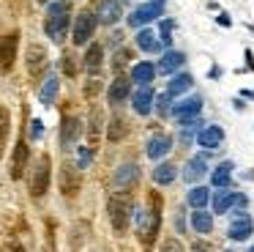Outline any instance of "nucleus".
I'll return each instance as SVG.
<instances>
[{"instance_id":"nucleus-1","label":"nucleus","mask_w":254,"mask_h":252,"mask_svg":"<svg viewBox=\"0 0 254 252\" xmlns=\"http://www.w3.org/2000/svg\"><path fill=\"white\" fill-rule=\"evenodd\" d=\"M150 203H153V208L148 214H142V222H139V244L145 250H153L156 236H159V228H161V197L150 195Z\"/></svg>"},{"instance_id":"nucleus-2","label":"nucleus","mask_w":254,"mask_h":252,"mask_svg":"<svg viewBox=\"0 0 254 252\" xmlns=\"http://www.w3.org/2000/svg\"><path fill=\"white\" fill-rule=\"evenodd\" d=\"M68 22H71V19H68V5L63 3V0L52 3V5H50V11H47V22H44L47 36H50L55 44H61L63 38H66Z\"/></svg>"},{"instance_id":"nucleus-3","label":"nucleus","mask_w":254,"mask_h":252,"mask_svg":"<svg viewBox=\"0 0 254 252\" xmlns=\"http://www.w3.org/2000/svg\"><path fill=\"white\" fill-rule=\"evenodd\" d=\"M107 211H110L112 230H115L118 236H123L128 228V217H131V200H128L126 195H112L110 203H107Z\"/></svg>"},{"instance_id":"nucleus-4","label":"nucleus","mask_w":254,"mask_h":252,"mask_svg":"<svg viewBox=\"0 0 254 252\" xmlns=\"http://www.w3.org/2000/svg\"><path fill=\"white\" fill-rule=\"evenodd\" d=\"M50 178H52V159H50V153H41L36 167H33V175H30V195H33L36 200L47 195Z\"/></svg>"},{"instance_id":"nucleus-5","label":"nucleus","mask_w":254,"mask_h":252,"mask_svg":"<svg viewBox=\"0 0 254 252\" xmlns=\"http://www.w3.org/2000/svg\"><path fill=\"white\" fill-rule=\"evenodd\" d=\"M17 47H19V33H6L0 38V74H8L17 60Z\"/></svg>"},{"instance_id":"nucleus-6","label":"nucleus","mask_w":254,"mask_h":252,"mask_svg":"<svg viewBox=\"0 0 254 252\" xmlns=\"http://www.w3.org/2000/svg\"><path fill=\"white\" fill-rule=\"evenodd\" d=\"M164 14V0H150V3L139 5L137 11H131V16H128V25L131 27H142L148 25V22H153L156 16Z\"/></svg>"},{"instance_id":"nucleus-7","label":"nucleus","mask_w":254,"mask_h":252,"mask_svg":"<svg viewBox=\"0 0 254 252\" xmlns=\"http://www.w3.org/2000/svg\"><path fill=\"white\" fill-rule=\"evenodd\" d=\"M96 25H99V19H96V14H90V11H82V14L77 16V22H74V44H88L90 38H93L96 33Z\"/></svg>"},{"instance_id":"nucleus-8","label":"nucleus","mask_w":254,"mask_h":252,"mask_svg":"<svg viewBox=\"0 0 254 252\" xmlns=\"http://www.w3.org/2000/svg\"><path fill=\"white\" fill-rule=\"evenodd\" d=\"M79 189H82V175H79V170L74 164L66 162L61 167V192L66 197H77Z\"/></svg>"},{"instance_id":"nucleus-9","label":"nucleus","mask_w":254,"mask_h":252,"mask_svg":"<svg viewBox=\"0 0 254 252\" xmlns=\"http://www.w3.org/2000/svg\"><path fill=\"white\" fill-rule=\"evenodd\" d=\"M28 159H30V148H28V140L19 137L17 145H14V153H11V178L19 181L28 170Z\"/></svg>"},{"instance_id":"nucleus-10","label":"nucleus","mask_w":254,"mask_h":252,"mask_svg":"<svg viewBox=\"0 0 254 252\" xmlns=\"http://www.w3.org/2000/svg\"><path fill=\"white\" fill-rule=\"evenodd\" d=\"M252 230H254V222H252V217H249V214L238 211L235 217H232V222H230V239L243 241V239H249V236H252Z\"/></svg>"},{"instance_id":"nucleus-11","label":"nucleus","mask_w":254,"mask_h":252,"mask_svg":"<svg viewBox=\"0 0 254 252\" xmlns=\"http://www.w3.org/2000/svg\"><path fill=\"white\" fill-rule=\"evenodd\" d=\"M79 131H82V124H79V118H74V115H66L61 124V145L63 148H71L74 142H77Z\"/></svg>"},{"instance_id":"nucleus-12","label":"nucleus","mask_w":254,"mask_h":252,"mask_svg":"<svg viewBox=\"0 0 254 252\" xmlns=\"http://www.w3.org/2000/svg\"><path fill=\"white\" fill-rule=\"evenodd\" d=\"M47 69V52L44 47H39V44H33V47H28V71L30 77H41Z\"/></svg>"},{"instance_id":"nucleus-13","label":"nucleus","mask_w":254,"mask_h":252,"mask_svg":"<svg viewBox=\"0 0 254 252\" xmlns=\"http://www.w3.org/2000/svg\"><path fill=\"white\" fill-rule=\"evenodd\" d=\"M137 178H139V167L137 164H121V167L115 170V186L118 189H131L134 184H137Z\"/></svg>"},{"instance_id":"nucleus-14","label":"nucleus","mask_w":254,"mask_h":252,"mask_svg":"<svg viewBox=\"0 0 254 252\" xmlns=\"http://www.w3.org/2000/svg\"><path fill=\"white\" fill-rule=\"evenodd\" d=\"M199 110H202V99L194 96V99H186V102L175 104V107H172L170 113L175 115V118L181 121V124H186V121H189V118H194V115H197Z\"/></svg>"},{"instance_id":"nucleus-15","label":"nucleus","mask_w":254,"mask_h":252,"mask_svg":"<svg viewBox=\"0 0 254 252\" xmlns=\"http://www.w3.org/2000/svg\"><path fill=\"white\" fill-rule=\"evenodd\" d=\"M230 206H246V197L241 192H216L213 197V211L216 214H224Z\"/></svg>"},{"instance_id":"nucleus-16","label":"nucleus","mask_w":254,"mask_h":252,"mask_svg":"<svg viewBox=\"0 0 254 252\" xmlns=\"http://www.w3.org/2000/svg\"><path fill=\"white\" fill-rule=\"evenodd\" d=\"M128 93H131V82H128L126 77H115V82L110 85L107 99H110L112 107H118V104H123V102L128 99Z\"/></svg>"},{"instance_id":"nucleus-17","label":"nucleus","mask_w":254,"mask_h":252,"mask_svg":"<svg viewBox=\"0 0 254 252\" xmlns=\"http://www.w3.org/2000/svg\"><path fill=\"white\" fill-rule=\"evenodd\" d=\"M131 104H134V110H137L139 115H148L150 107H153V88L139 85L137 91H134V96H131Z\"/></svg>"},{"instance_id":"nucleus-18","label":"nucleus","mask_w":254,"mask_h":252,"mask_svg":"<svg viewBox=\"0 0 254 252\" xmlns=\"http://www.w3.org/2000/svg\"><path fill=\"white\" fill-rule=\"evenodd\" d=\"M121 3L118 0H101V5H99V16L96 19H101L104 25H115L118 19H121Z\"/></svg>"},{"instance_id":"nucleus-19","label":"nucleus","mask_w":254,"mask_h":252,"mask_svg":"<svg viewBox=\"0 0 254 252\" xmlns=\"http://www.w3.org/2000/svg\"><path fill=\"white\" fill-rule=\"evenodd\" d=\"M170 148H172V140L167 134H153L148 140V156L150 159H161V156H167Z\"/></svg>"},{"instance_id":"nucleus-20","label":"nucleus","mask_w":254,"mask_h":252,"mask_svg":"<svg viewBox=\"0 0 254 252\" xmlns=\"http://www.w3.org/2000/svg\"><path fill=\"white\" fill-rule=\"evenodd\" d=\"M221 140H224V131H221L219 126H205V129L197 134V142L202 148H219Z\"/></svg>"},{"instance_id":"nucleus-21","label":"nucleus","mask_w":254,"mask_h":252,"mask_svg":"<svg viewBox=\"0 0 254 252\" xmlns=\"http://www.w3.org/2000/svg\"><path fill=\"white\" fill-rule=\"evenodd\" d=\"M58 88H61V82H58V77H47V80L41 82V88H39V102L50 107V104L58 99Z\"/></svg>"},{"instance_id":"nucleus-22","label":"nucleus","mask_w":254,"mask_h":252,"mask_svg":"<svg viewBox=\"0 0 254 252\" xmlns=\"http://www.w3.org/2000/svg\"><path fill=\"white\" fill-rule=\"evenodd\" d=\"M153 77H156V66L148 63V60H145V63H137L131 69V80L139 82V85H150V82H153Z\"/></svg>"},{"instance_id":"nucleus-23","label":"nucleus","mask_w":254,"mask_h":252,"mask_svg":"<svg viewBox=\"0 0 254 252\" xmlns=\"http://www.w3.org/2000/svg\"><path fill=\"white\" fill-rule=\"evenodd\" d=\"M8 134H11V113H8V107L0 104V159H3V151H6Z\"/></svg>"},{"instance_id":"nucleus-24","label":"nucleus","mask_w":254,"mask_h":252,"mask_svg":"<svg viewBox=\"0 0 254 252\" xmlns=\"http://www.w3.org/2000/svg\"><path fill=\"white\" fill-rule=\"evenodd\" d=\"M183 60H186L183 52H178V49H167V55L161 58V71H164V74H172V71H178L183 66Z\"/></svg>"},{"instance_id":"nucleus-25","label":"nucleus","mask_w":254,"mask_h":252,"mask_svg":"<svg viewBox=\"0 0 254 252\" xmlns=\"http://www.w3.org/2000/svg\"><path fill=\"white\" fill-rule=\"evenodd\" d=\"M101 58H104V49H101V44H90L88 52H85V69L93 74V71L101 69Z\"/></svg>"},{"instance_id":"nucleus-26","label":"nucleus","mask_w":254,"mask_h":252,"mask_svg":"<svg viewBox=\"0 0 254 252\" xmlns=\"http://www.w3.org/2000/svg\"><path fill=\"white\" fill-rule=\"evenodd\" d=\"M232 162H221L219 167H216V173L210 175V184L213 186H219V189H224L227 184H230V178H232Z\"/></svg>"},{"instance_id":"nucleus-27","label":"nucleus","mask_w":254,"mask_h":252,"mask_svg":"<svg viewBox=\"0 0 254 252\" xmlns=\"http://www.w3.org/2000/svg\"><path fill=\"white\" fill-rule=\"evenodd\" d=\"M191 225L197 233H210L213 230V217H210L208 211H202V208H197V211L191 214Z\"/></svg>"},{"instance_id":"nucleus-28","label":"nucleus","mask_w":254,"mask_h":252,"mask_svg":"<svg viewBox=\"0 0 254 252\" xmlns=\"http://www.w3.org/2000/svg\"><path fill=\"white\" fill-rule=\"evenodd\" d=\"M205 173H208V170H205V159H202V156H194L191 162L186 164V170H183L186 181H199Z\"/></svg>"},{"instance_id":"nucleus-29","label":"nucleus","mask_w":254,"mask_h":252,"mask_svg":"<svg viewBox=\"0 0 254 252\" xmlns=\"http://www.w3.org/2000/svg\"><path fill=\"white\" fill-rule=\"evenodd\" d=\"M191 74H178V77H172V82L167 85V96H178V93H183V91H189L191 88Z\"/></svg>"},{"instance_id":"nucleus-30","label":"nucleus","mask_w":254,"mask_h":252,"mask_svg":"<svg viewBox=\"0 0 254 252\" xmlns=\"http://www.w3.org/2000/svg\"><path fill=\"white\" fill-rule=\"evenodd\" d=\"M175 164H170V162H164V164H159V167L153 170V181L156 184H172L175 181Z\"/></svg>"},{"instance_id":"nucleus-31","label":"nucleus","mask_w":254,"mask_h":252,"mask_svg":"<svg viewBox=\"0 0 254 252\" xmlns=\"http://www.w3.org/2000/svg\"><path fill=\"white\" fill-rule=\"evenodd\" d=\"M126 126H128V124L121 118V115H118V118H112V121H110V129H107V137H110L112 142H121L123 137H126V131H128Z\"/></svg>"},{"instance_id":"nucleus-32","label":"nucleus","mask_w":254,"mask_h":252,"mask_svg":"<svg viewBox=\"0 0 254 252\" xmlns=\"http://www.w3.org/2000/svg\"><path fill=\"white\" fill-rule=\"evenodd\" d=\"M90 151H96V142H99V131H101V110L93 107L90 110Z\"/></svg>"},{"instance_id":"nucleus-33","label":"nucleus","mask_w":254,"mask_h":252,"mask_svg":"<svg viewBox=\"0 0 254 252\" xmlns=\"http://www.w3.org/2000/svg\"><path fill=\"white\" fill-rule=\"evenodd\" d=\"M137 44H139V49H145V52H159V41H156L153 30H139L137 33Z\"/></svg>"},{"instance_id":"nucleus-34","label":"nucleus","mask_w":254,"mask_h":252,"mask_svg":"<svg viewBox=\"0 0 254 252\" xmlns=\"http://www.w3.org/2000/svg\"><path fill=\"white\" fill-rule=\"evenodd\" d=\"M208 200H210V192L205 189V186H197V189L189 192V203H191L194 208H202Z\"/></svg>"},{"instance_id":"nucleus-35","label":"nucleus","mask_w":254,"mask_h":252,"mask_svg":"<svg viewBox=\"0 0 254 252\" xmlns=\"http://www.w3.org/2000/svg\"><path fill=\"white\" fill-rule=\"evenodd\" d=\"M63 74H66V77H74V74H77V63H74L71 55H63Z\"/></svg>"},{"instance_id":"nucleus-36","label":"nucleus","mask_w":254,"mask_h":252,"mask_svg":"<svg viewBox=\"0 0 254 252\" xmlns=\"http://www.w3.org/2000/svg\"><path fill=\"white\" fill-rule=\"evenodd\" d=\"M159 252H183V244H181L178 239H167L164 244H161Z\"/></svg>"},{"instance_id":"nucleus-37","label":"nucleus","mask_w":254,"mask_h":252,"mask_svg":"<svg viewBox=\"0 0 254 252\" xmlns=\"http://www.w3.org/2000/svg\"><path fill=\"white\" fill-rule=\"evenodd\" d=\"M0 252H25V247L19 244L17 239H8L6 244H3V250H0Z\"/></svg>"},{"instance_id":"nucleus-38","label":"nucleus","mask_w":254,"mask_h":252,"mask_svg":"<svg viewBox=\"0 0 254 252\" xmlns=\"http://www.w3.org/2000/svg\"><path fill=\"white\" fill-rule=\"evenodd\" d=\"M41 134H44V124H41L39 118H36V121H30V137H33V140H39Z\"/></svg>"},{"instance_id":"nucleus-39","label":"nucleus","mask_w":254,"mask_h":252,"mask_svg":"<svg viewBox=\"0 0 254 252\" xmlns=\"http://www.w3.org/2000/svg\"><path fill=\"white\" fill-rule=\"evenodd\" d=\"M161 36H164V44L170 47V41H172V22L170 19L161 22Z\"/></svg>"},{"instance_id":"nucleus-40","label":"nucleus","mask_w":254,"mask_h":252,"mask_svg":"<svg viewBox=\"0 0 254 252\" xmlns=\"http://www.w3.org/2000/svg\"><path fill=\"white\" fill-rule=\"evenodd\" d=\"M90 159H93V151L90 148H79V167H88Z\"/></svg>"},{"instance_id":"nucleus-41","label":"nucleus","mask_w":254,"mask_h":252,"mask_svg":"<svg viewBox=\"0 0 254 252\" xmlns=\"http://www.w3.org/2000/svg\"><path fill=\"white\" fill-rule=\"evenodd\" d=\"M170 104H172V96H167V93H164V96H159V113L161 115H167V113H170Z\"/></svg>"},{"instance_id":"nucleus-42","label":"nucleus","mask_w":254,"mask_h":252,"mask_svg":"<svg viewBox=\"0 0 254 252\" xmlns=\"http://www.w3.org/2000/svg\"><path fill=\"white\" fill-rule=\"evenodd\" d=\"M96 91H99V80H90V82H88V88H85V93H88V96H93Z\"/></svg>"},{"instance_id":"nucleus-43","label":"nucleus","mask_w":254,"mask_h":252,"mask_svg":"<svg viewBox=\"0 0 254 252\" xmlns=\"http://www.w3.org/2000/svg\"><path fill=\"white\" fill-rule=\"evenodd\" d=\"M44 252H55V244H52V239L47 241V247H44Z\"/></svg>"},{"instance_id":"nucleus-44","label":"nucleus","mask_w":254,"mask_h":252,"mask_svg":"<svg viewBox=\"0 0 254 252\" xmlns=\"http://www.w3.org/2000/svg\"><path fill=\"white\" fill-rule=\"evenodd\" d=\"M36 3H50V0H36Z\"/></svg>"},{"instance_id":"nucleus-45","label":"nucleus","mask_w":254,"mask_h":252,"mask_svg":"<svg viewBox=\"0 0 254 252\" xmlns=\"http://www.w3.org/2000/svg\"><path fill=\"white\" fill-rule=\"evenodd\" d=\"M249 252H254V247H252V250H249Z\"/></svg>"},{"instance_id":"nucleus-46","label":"nucleus","mask_w":254,"mask_h":252,"mask_svg":"<svg viewBox=\"0 0 254 252\" xmlns=\"http://www.w3.org/2000/svg\"><path fill=\"white\" fill-rule=\"evenodd\" d=\"M227 252H230V250H227Z\"/></svg>"}]
</instances>
